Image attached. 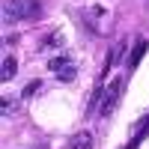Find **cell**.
Returning <instances> with one entry per match:
<instances>
[{
	"mask_svg": "<svg viewBox=\"0 0 149 149\" xmlns=\"http://www.w3.org/2000/svg\"><path fill=\"white\" fill-rule=\"evenodd\" d=\"M122 90H125V78H113V81L107 84V93H104V98H102V107H98V113H102V116H110V113L119 107Z\"/></svg>",
	"mask_w": 149,
	"mask_h": 149,
	"instance_id": "6da1fadb",
	"label": "cell"
},
{
	"mask_svg": "<svg viewBox=\"0 0 149 149\" xmlns=\"http://www.w3.org/2000/svg\"><path fill=\"white\" fill-rule=\"evenodd\" d=\"M21 18H30L27 12V0H3V21H21Z\"/></svg>",
	"mask_w": 149,
	"mask_h": 149,
	"instance_id": "7a4b0ae2",
	"label": "cell"
},
{
	"mask_svg": "<svg viewBox=\"0 0 149 149\" xmlns=\"http://www.w3.org/2000/svg\"><path fill=\"white\" fill-rule=\"evenodd\" d=\"M66 149H93V134L90 131H74L72 140L66 143Z\"/></svg>",
	"mask_w": 149,
	"mask_h": 149,
	"instance_id": "3957f363",
	"label": "cell"
},
{
	"mask_svg": "<svg viewBox=\"0 0 149 149\" xmlns=\"http://www.w3.org/2000/svg\"><path fill=\"white\" fill-rule=\"evenodd\" d=\"M122 54H125V39H122V42H119V45L113 48V51H110V57L104 60V69H102V78H107V72H110V69H113V66L119 63V60H122Z\"/></svg>",
	"mask_w": 149,
	"mask_h": 149,
	"instance_id": "277c9868",
	"label": "cell"
},
{
	"mask_svg": "<svg viewBox=\"0 0 149 149\" xmlns=\"http://www.w3.org/2000/svg\"><path fill=\"white\" fill-rule=\"evenodd\" d=\"M146 137H149V116H143V119H140L137 134H134V137H131V143H128V146H122V149H137V146H140Z\"/></svg>",
	"mask_w": 149,
	"mask_h": 149,
	"instance_id": "5b68a950",
	"label": "cell"
},
{
	"mask_svg": "<svg viewBox=\"0 0 149 149\" xmlns=\"http://www.w3.org/2000/svg\"><path fill=\"white\" fill-rule=\"evenodd\" d=\"M15 72H18V63H15V57H3V69H0V81H12V78H15Z\"/></svg>",
	"mask_w": 149,
	"mask_h": 149,
	"instance_id": "8992f818",
	"label": "cell"
},
{
	"mask_svg": "<svg viewBox=\"0 0 149 149\" xmlns=\"http://www.w3.org/2000/svg\"><path fill=\"white\" fill-rule=\"evenodd\" d=\"M143 54H146V39H140V42H137V48H134V54L128 57V69H134V66H137Z\"/></svg>",
	"mask_w": 149,
	"mask_h": 149,
	"instance_id": "52a82bcc",
	"label": "cell"
},
{
	"mask_svg": "<svg viewBox=\"0 0 149 149\" xmlns=\"http://www.w3.org/2000/svg\"><path fill=\"white\" fill-rule=\"evenodd\" d=\"M66 66H72V60H69V57H63V54L48 60V69H51V72H60V69H66Z\"/></svg>",
	"mask_w": 149,
	"mask_h": 149,
	"instance_id": "ba28073f",
	"label": "cell"
},
{
	"mask_svg": "<svg viewBox=\"0 0 149 149\" xmlns=\"http://www.w3.org/2000/svg\"><path fill=\"white\" fill-rule=\"evenodd\" d=\"M74 78H78V69H74V63H72V66H66V69H60V81L72 84Z\"/></svg>",
	"mask_w": 149,
	"mask_h": 149,
	"instance_id": "9c48e42d",
	"label": "cell"
},
{
	"mask_svg": "<svg viewBox=\"0 0 149 149\" xmlns=\"http://www.w3.org/2000/svg\"><path fill=\"white\" fill-rule=\"evenodd\" d=\"M42 3H39V0H27V12H30V18H39L42 15V9H39Z\"/></svg>",
	"mask_w": 149,
	"mask_h": 149,
	"instance_id": "30bf717a",
	"label": "cell"
},
{
	"mask_svg": "<svg viewBox=\"0 0 149 149\" xmlns=\"http://www.w3.org/2000/svg\"><path fill=\"white\" fill-rule=\"evenodd\" d=\"M39 86H42L39 81H33V84H27V86H24V98H30V95H33L36 90H39Z\"/></svg>",
	"mask_w": 149,
	"mask_h": 149,
	"instance_id": "8fae6325",
	"label": "cell"
}]
</instances>
